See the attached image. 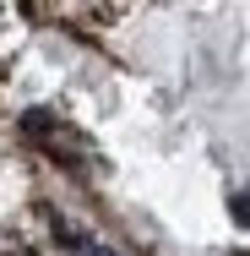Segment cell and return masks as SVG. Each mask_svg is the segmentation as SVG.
Returning a JSON list of instances; mask_svg holds the SVG:
<instances>
[{
    "mask_svg": "<svg viewBox=\"0 0 250 256\" xmlns=\"http://www.w3.org/2000/svg\"><path fill=\"white\" fill-rule=\"evenodd\" d=\"M82 256H120V251H109V246H87Z\"/></svg>",
    "mask_w": 250,
    "mask_h": 256,
    "instance_id": "obj_3",
    "label": "cell"
},
{
    "mask_svg": "<svg viewBox=\"0 0 250 256\" xmlns=\"http://www.w3.org/2000/svg\"><path fill=\"white\" fill-rule=\"evenodd\" d=\"M240 256H250V251H240Z\"/></svg>",
    "mask_w": 250,
    "mask_h": 256,
    "instance_id": "obj_4",
    "label": "cell"
},
{
    "mask_svg": "<svg viewBox=\"0 0 250 256\" xmlns=\"http://www.w3.org/2000/svg\"><path fill=\"white\" fill-rule=\"evenodd\" d=\"M229 207H234V218H240V224H245V229H250V191H240V196H234V202H229Z\"/></svg>",
    "mask_w": 250,
    "mask_h": 256,
    "instance_id": "obj_2",
    "label": "cell"
},
{
    "mask_svg": "<svg viewBox=\"0 0 250 256\" xmlns=\"http://www.w3.org/2000/svg\"><path fill=\"white\" fill-rule=\"evenodd\" d=\"M22 131H27L38 148H49L54 158H65V164H87V153H93L87 136H76L71 126H60L49 109H27V114H22Z\"/></svg>",
    "mask_w": 250,
    "mask_h": 256,
    "instance_id": "obj_1",
    "label": "cell"
}]
</instances>
